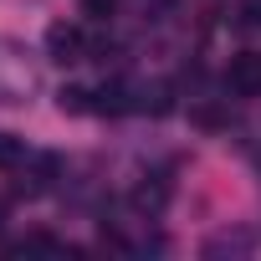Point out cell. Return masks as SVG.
<instances>
[{
    "mask_svg": "<svg viewBox=\"0 0 261 261\" xmlns=\"http://www.w3.org/2000/svg\"><path fill=\"white\" fill-rule=\"evenodd\" d=\"M41 92V62L31 46H21L16 36H0V102L6 108H26Z\"/></svg>",
    "mask_w": 261,
    "mask_h": 261,
    "instance_id": "obj_1",
    "label": "cell"
},
{
    "mask_svg": "<svg viewBox=\"0 0 261 261\" xmlns=\"http://www.w3.org/2000/svg\"><path fill=\"white\" fill-rule=\"evenodd\" d=\"M87 41H92V36H87L77 21H51V26H46V57L62 62V67L87 62Z\"/></svg>",
    "mask_w": 261,
    "mask_h": 261,
    "instance_id": "obj_2",
    "label": "cell"
},
{
    "mask_svg": "<svg viewBox=\"0 0 261 261\" xmlns=\"http://www.w3.org/2000/svg\"><path fill=\"white\" fill-rule=\"evenodd\" d=\"M16 174H21V195H46L62 179V159L57 154H26V164Z\"/></svg>",
    "mask_w": 261,
    "mask_h": 261,
    "instance_id": "obj_3",
    "label": "cell"
},
{
    "mask_svg": "<svg viewBox=\"0 0 261 261\" xmlns=\"http://www.w3.org/2000/svg\"><path fill=\"white\" fill-rule=\"evenodd\" d=\"M225 92L230 97H261V51H241L225 67Z\"/></svg>",
    "mask_w": 261,
    "mask_h": 261,
    "instance_id": "obj_4",
    "label": "cell"
},
{
    "mask_svg": "<svg viewBox=\"0 0 261 261\" xmlns=\"http://www.w3.org/2000/svg\"><path fill=\"white\" fill-rule=\"evenodd\" d=\"M128 205H134V215H139V220H159V215H164V205H169V179H164V174L139 179V185H134V195H128Z\"/></svg>",
    "mask_w": 261,
    "mask_h": 261,
    "instance_id": "obj_5",
    "label": "cell"
},
{
    "mask_svg": "<svg viewBox=\"0 0 261 261\" xmlns=\"http://www.w3.org/2000/svg\"><path fill=\"white\" fill-rule=\"evenodd\" d=\"M134 113L169 118V113H174V87H169V82H134Z\"/></svg>",
    "mask_w": 261,
    "mask_h": 261,
    "instance_id": "obj_6",
    "label": "cell"
},
{
    "mask_svg": "<svg viewBox=\"0 0 261 261\" xmlns=\"http://www.w3.org/2000/svg\"><path fill=\"white\" fill-rule=\"evenodd\" d=\"M246 251H251V236L246 230H220V236L205 241V256H246Z\"/></svg>",
    "mask_w": 261,
    "mask_h": 261,
    "instance_id": "obj_7",
    "label": "cell"
},
{
    "mask_svg": "<svg viewBox=\"0 0 261 261\" xmlns=\"http://www.w3.org/2000/svg\"><path fill=\"white\" fill-rule=\"evenodd\" d=\"M190 118L205 128V134H220V128H230V113H225L220 102H195V108H190Z\"/></svg>",
    "mask_w": 261,
    "mask_h": 261,
    "instance_id": "obj_8",
    "label": "cell"
},
{
    "mask_svg": "<svg viewBox=\"0 0 261 261\" xmlns=\"http://www.w3.org/2000/svg\"><path fill=\"white\" fill-rule=\"evenodd\" d=\"M26 154H31V149H26V139H16V134H0V169H11V174H16V169L26 164Z\"/></svg>",
    "mask_w": 261,
    "mask_h": 261,
    "instance_id": "obj_9",
    "label": "cell"
},
{
    "mask_svg": "<svg viewBox=\"0 0 261 261\" xmlns=\"http://www.w3.org/2000/svg\"><path fill=\"white\" fill-rule=\"evenodd\" d=\"M57 108L72 113V118H77V113H92V92H87V87H62V92H57Z\"/></svg>",
    "mask_w": 261,
    "mask_h": 261,
    "instance_id": "obj_10",
    "label": "cell"
},
{
    "mask_svg": "<svg viewBox=\"0 0 261 261\" xmlns=\"http://www.w3.org/2000/svg\"><path fill=\"white\" fill-rule=\"evenodd\" d=\"M236 16H241V26H246V31H256V26H261V0H241Z\"/></svg>",
    "mask_w": 261,
    "mask_h": 261,
    "instance_id": "obj_11",
    "label": "cell"
},
{
    "mask_svg": "<svg viewBox=\"0 0 261 261\" xmlns=\"http://www.w3.org/2000/svg\"><path fill=\"white\" fill-rule=\"evenodd\" d=\"M113 6H118V0H82V11H87L92 21H108V16H113Z\"/></svg>",
    "mask_w": 261,
    "mask_h": 261,
    "instance_id": "obj_12",
    "label": "cell"
},
{
    "mask_svg": "<svg viewBox=\"0 0 261 261\" xmlns=\"http://www.w3.org/2000/svg\"><path fill=\"white\" fill-rule=\"evenodd\" d=\"M0 225H6V205H0Z\"/></svg>",
    "mask_w": 261,
    "mask_h": 261,
    "instance_id": "obj_13",
    "label": "cell"
}]
</instances>
